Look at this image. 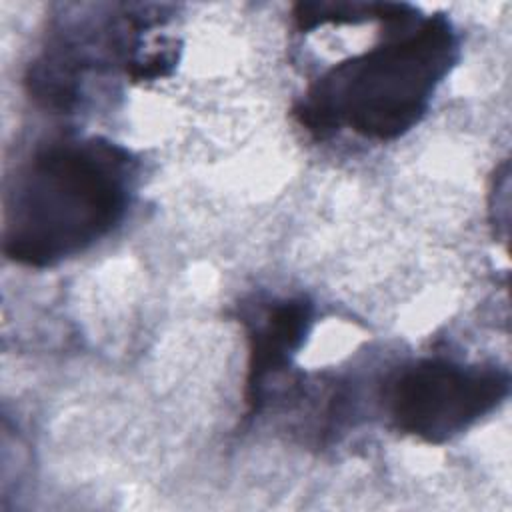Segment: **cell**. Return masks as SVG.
I'll list each match as a JSON object with an SVG mask.
<instances>
[{
  "label": "cell",
  "mask_w": 512,
  "mask_h": 512,
  "mask_svg": "<svg viewBox=\"0 0 512 512\" xmlns=\"http://www.w3.org/2000/svg\"><path fill=\"white\" fill-rule=\"evenodd\" d=\"M138 162L100 138L54 140L20 168L6 196L2 250L28 268H50L106 238L134 198Z\"/></svg>",
  "instance_id": "obj_1"
},
{
  "label": "cell",
  "mask_w": 512,
  "mask_h": 512,
  "mask_svg": "<svg viewBox=\"0 0 512 512\" xmlns=\"http://www.w3.org/2000/svg\"><path fill=\"white\" fill-rule=\"evenodd\" d=\"M460 56L458 34L444 14L412 8L384 42L334 64L310 84L294 116L312 136L342 128L388 142L412 130Z\"/></svg>",
  "instance_id": "obj_2"
},
{
  "label": "cell",
  "mask_w": 512,
  "mask_h": 512,
  "mask_svg": "<svg viewBox=\"0 0 512 512\" xmlns=\"http://www.w3.org/2000/svg\"><path fill=\"white\" fill-rule=\"evenodd\" d=\"M510 392V374L498 366L418 360L388 390L392 424L422 442L442 444L494 412Z\"/></svg>",
  "instance_id": "obj_3"
},
{
  "label": "cell",
  "mask_w": 512,
  "mask_h": 512,
  "mask_svg": "<svg viewBox=\"0 0 512 512\" xmlns=\"http://www.w3.org/2000/svg\"><path fill=\"white\" fill-rule=\"evenodd\" d=\"M312 322L314 304L304 296L268 302L246 318L248 370L244 400L252 414L260 412L268 384L290 366L304 346Z\"/></svg>",
  "instance_id": "obj_4"
}]
</instances>
